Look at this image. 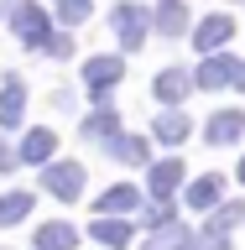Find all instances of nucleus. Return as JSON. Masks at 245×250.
I'll return each mask as SVG.
<instances>
[{
	"instance_id": "5701e85b",
	"label": "nucleus",
	"mask_w": 245,
	"mask_h": 250,
	"mask_svg": "<svg viewBox=\"0 0 245 250\" xmlns=\"http://www.w3.org/2000/svg\"><path fill=\"white\" fill-rule=\"evenodd\" d=\"M58 21H63V26L89 21V0H58Z\"/></svg>"
},
{
	"instance_id": "a878e982",
	"label": "nucleus",
	"mask_w": 245,
	"mask_h": 250,
	"mask_svg": "<svg viewBox=\"0 0 245 250\" xmlns=\"http://www.w3.org/2000/svg\"><path fill=\"white\" fill-rule=\"evenodd\" d=\"M16 167V151H11V146H0V172H11Z\"/></svg>"
},
{
	"instance_id": "6e6552de",
	"label": "nucleus",
	"mask_w": 245,
	"mask_h": 250,
	"mask_svg": "<svg viewBox=\"0 0 245 250\" xmlns=\"http://www.w3.org/2000/svg\"><path fill=\"white\" fill-rule=\"evenodd\" d=\"M131 208H141V193L131 183H115V188L99 193V219H125Z\"/></svg>"
},
{
	"instance_id": "39448f33",
	"label": "nucleus",
	"mask_w": 245,
	"mask_h": 250,
	"mask_svg": "<svg viewBox=\"0 0 245 250\" xmlns=\"http://www.w3.org/2000/svg\"><path fill=\"white\" fill-rule=\"evenodd\" d=\"M230 37H235V16H203V21H199V31H193V47L214 58V52L230 42Z\"/></svg>"
},
{
	"instance_id": "aec40b11",
	"label": "nucleus",
	"mask_w": 245,
	"mask_h": 250,
	"mask_svg": "<svg viewBox=\"0 0 245 250\" xmlns=\"http://www.w3.org/2000/svg\"><path fill=\"white\" fill-rule=\"evenodd\" d=\"M31 203L37 198H31L26 188H21V193H5V198H0V224H21V219L31 214Z\"/></svg>"
},
{
	"instance_id": "a211bd4d",
	"label": "nucleus",
	"mask_w": 245,
	"mask_h": 250,
	"mask_svg": "<svg viewBox=\"0 0 245 250\" xmlns=\"http://www.w3.org/2000/svg\"><path fill=\"white\" fill-rule=\"evenodd\" d=\"M219 193H224V177H214V172H209V177H199V183L188 188V208H214Z\"/></svg>"
},
{
	"instance_id": "6ab92c4d",
	"label": "nucleus",
	"mask_w": 245,
	"mask_h": 250,
	"mask_svg": "<svg viewBox=\"0 0 245 250\" xmlns=\"http://www.w3.org/2000/svg\"><path fill=\"white\" fill-rule=\"evenodd\" d=\"M105 151L115 156V162H146V141L141 136H110Z\"/></svg>"
},
{
	"instance_id": "9d476101",
	"label": "nucleus",
	"mask_w": 245,
	"mask_h": 250,
	"mask_svg": "<svg viewBox=\"0 0 245 250\" xmlns=\"http://www.w3.org/2000/svg\"><path fill=\"white\" fill-rule=\"evenodd\" d=\"M178 183H183V162H172V156H167V162H156L152 177H146V188H152V198H156V203H167V193H172Z\"/></svg>"
},
{
	"instance_id": "412c9836",
	"label": "nucleus",
	"mask_w": 245,
	"mask_h": 250,
	"mask_svg": "<svg viewBox=\"0 0 245 250\" xmlns=\"http://www.w3.org/2000/svg\"><path fill=\"white\" fill-rule=\"evenodd\" d=\"M188 115H178V109H167L162 120H156V141H167V146H178V141H188Z\"/></svg>"
},
{
	"instance_id": "f03ea898",
	"label": "nucleus",
	"mask_w": 245,
	"mask_h": 250,
	"mask_svg": "<svg viewBox=\"0 0 245 250\" xmlns=\"http://www.w3.org/2000/svg\"><path fill=\"white\" fill-rule=\"evenodd\" d=\"M11 31L26 47H42L47 42V11L37 5V0H16V5H11Z\"/></svg>"
},
{
	"instance_id": "cd10ccee",
	"label": "nucleus",
	"mask_w": 245,
	"mask_h": 250,
	"mask_svg": "<svg viewBox=\"0 0 245 250\" xmlns=\"http://www.w3.org/2000/svg\"><path fill=\"white\" fill-rule=\"evenodd\" d=\"M235 172H240V183H245V162H240V167H235Z\"/></svg>"
},
{
	"instance_id": "0eeeda50",
	"label": "nucleus",
	"mask_w": 245,
	"mask_h": 250,
	"mask_svg": "<svg viewBox=\"0 0 245 250\" xmlns=\"http://www.w3.org/2000/svg\"><path fill=\"white\" fill-rule=\"evenodd\" d=\"M245 136V109H219L214 120H209V130H203V141L209 146H230V141Z\"/></svg>"
},
{
	"instance_id": "2eb2a0df",
	"label": "nucleus",
	"mask_w": 245,
	"mask_h": 250,
	"mask_svg": "<svg viewBox=\"0 0 245 250\" xmlns=\"http://www.w3.org/2000/svg\"><path fill=\"white\" fill-rule=\"evenodd\" d=\"M188 83H193V78H188L183 68H167V73H162V78H156V83H152V94H156V99H162V104H178V99H183V94H188Z\"/></svg>"
},
{
	"instance_id": "f257e3e1",
	"label": "nucleus",
	"mask_w": 245,
	"mask_h": 250,
	"mask_svg": "<svg viewBox=\"0 0 245 250\" xmlns=\"http://www.w3.org/2000/svg\"><path fill=\"white\" fill-rule=\"evenodd\" d=\"M110 26L120 31V47H125V52H136V47H146V26H152V16L141 11L136 0H120V5L110 11Z\"/></svg>"
},
{
	"instance_id": "dca6fc26",
	"label": "nucleus",
	"mask_w": 245,
	"mask_h": 250,
	"mask_svg": "<svg viewBox=\"0 0 245 250\" xmlns=\"http://www.w3.org/2000/svg\"><path fill=\"white\" fill-rule=\"evenodd\" d=\"M183 245H188V229L178 219H167V224H156V229L146 234V250H183Z\"/></svg>"
},
{
	"instance_id": "4468645a",
	"label": "nucleus",
	"mask_w": 245,
	"mask_h": 250,
	"mask_svg": "<svg viewBox=\"0 0 245 250\" xmlns=\"http://www.w3.org/2000/svg\"><path fill=\"white\" fill-rule=\"evenodd\" d=\"M94 240H99V245H110V250H125L131 245V224H125V219H94Z\"/></svg>"
},
{
	"instance_id": "9b49d317",
	"label": "nucleus",
	"mask_w": 245,
	"mask_h": 250,
	"mask_svg": "<svg viewBox=\"0 0 245 250\" xmlns=\"http://www.w3.org/2000/svg\"><path fill=\"white\" fill-rule=\"evenodd\" d=\"M52 151H58V136H52V130H31V136L21 141V156H16V162H26V167H42Z\"/></svg>"
},
{
	"instance_id": "ddd939ff",
	"label": "nucleus",
	"mask_w": 245,
	"mask_h": 250,
	"mask_svg": "<svg viewBox=\"0 0 245 250\" xmlns=\"http://www.w3.org/2000/svg\"><path fill=\"white\" fill-rule=\"evenodd\" d=\"M78 245V229L73 224H42V229H37V250H73Z\"/></svg>"
},
{
	"instance_id": "20e7f679",
	"label": "nucleus",
	"mask_w": 245,
	"mask_h": 250,
	"mask_svg": "<svg viewBox=\"0 0 245 250\" xmlns=\"http://www.w3.org/2000/svg\"><path fill=\"white\" fill-rule=\"evenodd\" d=\"M120 73H125L120 58H89V62H84V83H89L94 99H105V94L120 83Z\"/></svg>"
},
{
	"instance_id": "f3484780",
	"label": "nucleus",
	"mask_w": 245,
	"mask_h": 250,
	"mask_svg": "<svg viewBox=\"0 0 245 250\" xmlns=\"http://www.w3.org/2000/svg\"><path fill=\"white\" fill-rule=\"evenodd\" d=\"M235 224H245V203H214V219H209V229H203V234L224 240Z\"/></svg>"
},
{
	"instance_id": "f8f14e48",
	"label": "nucleus",
	"mask_w": 245,
	"mask_h": 250,
	"mask_svg": "<svg viewBox=\"0 0 245 250\" xmlns=\"http://www.w3.org/2000/svg\"><path fill=\"white\" fill-rule=\"evenodd\" d=\"M152 21H156V31H167V37H183V31H188V5H183V0H162Z\"/></svg>"
},
{
	"instance_id": "423d86ee",
	"label": "nucleus",
	"mask_w": 245,
	"mask_h": 250,
	"mask_svg": "<svg viewBox=\"0 0 245 250\" xmlns=\"http://www.w3.org/2000/svg\"><path fill=\"white\" fill-rule=\"evenodd\" d=\"M235 73H240V62L224 58V52H214V58H203V68L193 73V83H199V89H224V83H235Z\"/></svg>"
},
{
	"instance_id": "393cba45",
	"label": "nucleus",
	"mask_w": 245,
	"mask_h": 250,
	"mask_svg": "<svg viewBox=\"0 0 245 250\" xmlns=\"http://www.w3.org/2000/svg\"><path fill=\"white\" fill-rule=\"evenodd\" d=\"M183 250H224V240H214V234H199V240H188Z\"/></svg>"
},
{
	"instance_id": "7ed1b4c3",
	"label": "nucleus",
	"mask_w": 245,
	"mask_h": 250,
	"mask_svg": "<svg viewBox=\"0 0 245 250\" xmlns=\"http://www.w3.org/2000/svg\"><path fill=\"white\" fill-rule=\"evenodd\" d=\"M42 183H47V193H58V198H78V193H84V167H78V162H52V167H42Z\"/></svg>"
},
{
	"instance_id": "1a4fd4ad",
	"label": "nucleus",
	"mask_w": 245,
	"mask_h": 250,
	"mask_svg": "<svg viewBox=\"0 0 245 250\" xmlns=\"http://www.w3.org/2000/svg\"><path fill=\"white\" fill-rule=\"evenodd\" d=\"M26 115V89H21V78H5V89H0V125L16 130Z\"/></svg>"
},
{
	"instance_id": "bb28decb",
	"label": "nucleus",
	"mask_w": 245,
	"mask_h": 250,
	"mask_svg": "<svg viewBox=\"0 0 245 250\" xmlns=\"http://www.w3.org/2000/svg\"><path fill=\"white\" fill-rule=\"evenodd\" d=\"M235 83H240V89H245V62H240V73H235Z\"/></svg>"
},
{
	"instance_id": "4be33fe9",
	"label": "nucleus",
	"mask_w": 245,
	"mask_h": 250,
	"mask_svg": "<svg viewBox=\"0 0 245 250\" xmlns=\"http://www.w3.org/2000/svg\"><path fill=\"white\" fill-rule=\"evenodd\" d=\"M84 130H89L94 141H110V136H120V115H115V109H94L89 120H84Z\"/></svg>"
},
{
	"instance_id": "b1692460",
	"label": "nucleus",
	"mask_w": 245,
	"mask_h": 250,
	"mask_svg": "<svg viewBox=\"0 0 245 250\" xmlns=\"http://www.w3.org/2000/svg\"><path fill=\"white\" fill-rule=\"evenodd\" d=\"M47 52H52V58H73V42H68V31H47Z\"/></svg>"
}]
</instances>
